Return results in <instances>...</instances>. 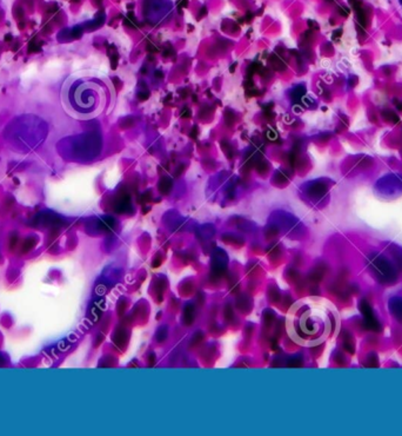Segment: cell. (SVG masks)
Returning a JSON list of instances; mask_svg holds the SVG:
<instances>
[{
	"instance_id": "2",
	"label": "cell",
	"mask_w": 402,
	"mask_h": 436,
	"mask_svg": "<svg viewBox=\"0 0 402 436\" xmlns=\"http://www.w3.org/2000/svg\"><path fill=\"white\" fill-rule=\"evenodd\" d=\"M63 99L72 116L79 119H93L113 101V87L106 77L85 72L67 80Z\"/></svg>"
},
{
	"instance_id": "3",
	"label": "cell",
	"mask_w": 402,
	"mask_h": 436,
	"mask_svg": "<svg viewBox=\"0 0 402 436\" xmlns=\"http://www.w3.org/2000/svg\"><path fill=\"white\" fill-rule=\"evenodd\" d=\"M400 3H401V5H402V0H400Z\"/></svg>"
},
{
	"instance_id": "1",
	"label": "cell",
	"mask_w": 402,
	"mask_h": 436,
	"mask_svg": "<svg viewBox=\"0 0 402 436\" xmlns=\"http://www.w3.org/2000/svg\"><path fill=\"white\" fill-rule=\"evenodd\" d=\"M341 327V317L335 304L327 298H300L288 309L286 331L300 347L312 348L334 338Z\"/></svg>"
}]
</instances>
